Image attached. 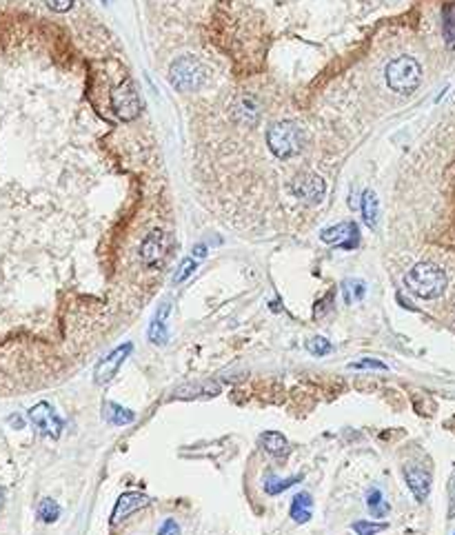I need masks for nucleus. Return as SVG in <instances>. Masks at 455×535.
<instances>
[{
    "instance_id": "f257e3e1",
    "label": "nucleus",
    "mask_w": 455,
    "mask_h": 535,
    "mask_svg": "<svg viewBox=\"0 0 455 535\" xmlns=\"http://www.w3.org/2000/svg\"><path fill=\"white\" fill-rule=\"evenodd\" d=\"M405 284L411 293L422 300H436L447 289V273L433 262H418L405 275Z\"/></svg>"
},
{
    "instance_id": "f03ea898",
    "label": "nucleus",
    "mask_w": 455,
    "mask_h": 535,
    "mask_svg": "<svg viewBox=\"0 0 455 535\" xmlns=\"http://www.w3.org/2000/svg\"><path fill=\"white\" fill-rule=\"evenodd\" d=\"M267 145L276 158L289 160L304 149V132L300 129V125L291 120L273 123L267 132Z\"/></svg>"
},
{
    "instance_id": "7ed1b4c3",
    "label": "nucleus",
    "mask_w": 455,
    "mask_h": 535,
    "mask_svg": "<svg viewBox=\"0 0 455 535\" xmlns=\"http://www.w3.org/2000/svg\"><path fill=\"white\" fill-rule=\"evenodd\" d=\"M384 80L391 91L414 93L422 82V67L414 56H398L384 67Z\"/></svg>"
},
{
    "instance_id": "20e7f679",
    "label": "nucleus",
    "mask_w": 455,
    "mask_h": 535,
    "mask_svg": "<svg viewBox=\"0 0 455 535\" xmlns=\"http://www.w3.org/2000/svg\"><path fill=\"white\" fill-rule=\"evenodd\" d=\"M169 82L178 91H198L209 82V69L196 56H180L169 67Z\"/></svg>"
},
{
    "instance_id": "39448f33",
    "label": "nucleus",
    "mask_w": 455,
    "mask_h": 535,
    "mask_svg": "<svg viewBox=\"0 0 455 535\" xmlns=\"http://www.w3.org/2000/svg\"><path fill=\"white\" fill-rule=\"evenodd\" d=\"M111 109L124 123H131L140 116L142 100L138 91H136V84L131 78H124L120 84H115L111 89Z\"/></svg>"
},
{
    "instance_id": "423d86ee",
    "label": "nucleus",
    "mask_w": 455,
    "mask_h": 535,
    "mask_svg": "<svg viewBox=\"0 0 455 535\" xmlns=\"http://www.w3.org/2000/svg\"><path fill=\"white\" fill-rule=\"evenodd\" d=\"M291 194L306 202V205H320L326 196V183L322 176L313 174V171H304V174H298L291 180Z\"/></svg>"
},
{
    "instance_id": "0eeeda50",
    "label": "nucleus",
    "mask_w": 455,
    "mask_h": 535,
    "mask_svg": "<svg viewBox=\"0 0 455 535\" xmlns=\"http://www.w3.org/2000/svg\"><path fill=\"white\" fill-rule=\"evenodd\" d=\"M29 420L42 435L51 437V440H58V437L62 435V429H65V420L60 418V415L56 413V409L49 402H38L36 406H31Z\"/></svg>"
},
{
    "instance_id": "6e6552de",
    "label": "nucleus",
    "mask_w": 455,
    "mask_h": 535,
    "mask_svg": "<svg viewBox=\"0 0 455 535\" xmlns=\"http://www.w3.org/2000/svg\"><path fill=\"white\" fill-rule=\"evenodd\" d=\"M133 351V345L131 342H124V345H120V347H115L109 356H104L98 365H96V369H93V382L98 384V387H104V384H109L113 378H115V373H118V369L124 365V360L129 358V353Z\"/></svg>"
},
{
    "instance_id": "1a4fd4ad",
    "label": "nucleus",
    "mask_w": 455,
    "mask_h": 535,
    "mask_svg": "<svg viewBox=\"0 0 455 535\" xmlns=\"http://www.w3.org/2000/svg\"><path fill=\"white\" fill-rule=\"evenodd\" d=\"M167 258V233L162 229H151L140 242V260L147 269H156Z\"/></svg>"
},
{
    "instance_id": "9d476101",
    "label": "nucleus",
    "mask_w": 455,
    "mask_h": 535,
    "mask_svg": "<svg viewBox=\"0 0 455 535\" xmlns=\"http://www.w3.org/2000/svg\"><path fill=\"white\" fill-rule=\"evenodd\" d=\"M320 240L333 247H342L346 251H353L360 242V227L355 222H337L333 227H326L320 233Z\"/></svg>"
},
{
    "instance_id": "9b49d317",
    "label": "nucleus",
    "mask_w": 455,
    "mask_h": 535,
    "mask_svg": "<svg viewBox=\"0 0 455 535\" xmlns=\"http://www.w3.org/2000/svg\"><path fill=\"white\" fill-rule=\"evenodd\" d=\"M151 505V498L147 493H140V491H127L118 500H115V507L111 513V524H118L122 520H127L131 513L140 511L145 507Z\"/></svg>"
},
{
    "instance_id": "f8f14e48",
    "label": "nucleus",
    "mask_w": 455,
    "mask_h": 535,
    "mask_svg": "<svg viewBox=\"0 0 455 535\" xmlns=\"http://www.w3.org/2000/svg\"><path fill=\"white\" fill-rule=\"evenodd\" d=\"M220 393V384L211 380H198V382H187L174 389V400H207L216 398Z\"/></svg>"
},
{
    "instance_id": "ddd939ff",
    "label": "nucleus",
    "mask_w": 455,
    "mask_h": 535,
    "mask_svg": "<svg viewBox=\"0 0 455 535\" xmlns=\"http://www.w3.org/2000/svg\"><path fill=\"white\" fill-rule=\"evenodd\" d=\"M405 480L407 487L411 489V493L418 502H425L431 493V473L427 469L420 466H407L405 469Z\"/></svg>"
},
{
    "instance_id": "4468645a",
    "label": "nucleus",
    "mask_w": 455,
    "mask_h": 535,
    "mask_svg": "<svg viewBox=\"0 0 455 535\" xmlns=\"http://www.w3.org/2000/svg\"><path fill=\"white\" fill-rule=\"evenodd\" d=\"M169 314H171V305L169 302H162L160 307H158V311H156L151 325H149V342L151 345L165 347L169 342V329H167Z\"/></svg>"
},
{
    "instance_id": "2eb2a0df",
    "label": "nucleus",
    "mask_w": 455,
    "mask_h": 535,
    "mask_svg": "<svg viewBox=\"0 0 455 535\" xmlns=\"http://www.w3.org/2000/svg\"><path fill=\"white\" fill-rule=\"evenodd\" d=\"M234 116L236 120L245 123V125H256L258 116H260V105L256 100V96H240V98L234 102Z\"/></svg>"
},
{
    "instance_id": "dca6fc26",
    "label": "nucleus",
    "mask_w": 455,
    "mask_h": 535,
    "mask_svg": "<svg viewBox=\"0 0 455 535\" xmlns=\"http://www.w3.org/2000/svg\"><path fill=\"white\" fill-rule=\"evenodd\" d=\"M289 516L293 518V522L298 524H306L313 518V496L306 493V491H300L295 493L291 500V509H289Z\"/></svg>"
},
{
    "instance_id": "f3484780",
    "label": "nucleus",
    "mask_w": 455,
    "mask_h": 535,
    "mask_svg": "<svg viewBox=\"0 0 455 535\" xmlns=\"http://www.w3.org/2000/svg\"><path fill=\"white\" fill-rule=\"evenodd\" d=\"M260 444L264 451L276 455V457H282L289 453V440H287V435L280 431H264L260 435Z\"/></svg>"
},
{
    "instance_id": "a211bd4d",
    "label": "nucleus",
    "mask_w": 455,
    "mask_h": 535,
    "mask_svg": "<svg viewBox=\"0 0 455 535\" xmlns=\"http://www.w3.org/2000/svg\"><path fill=\"white\" fill-rule=\"evenodd\" d=\"M360 211H362V220L369 229H375L378 227V218H380V202L375 191L366 189L362 194V202H360Z\"/></svg>"
},
{
    "instance_id": "6ab92c4d",
    "label": "nucleus",
    "mask_w": 455,
    "mask_h": 535,
    "mask_svg": "<svg viewBox=\"0 0 455 535\" xmlns=\"http://www.w3.org/2000/svg\"><path fill=\"white\" fill-rule=\"evenodd\" d=\"M102 413H104V418H107L113 426H127V424L136 422V411L124 409V406L115 404V402H104Z\"/></svg>"
},
{
    "instance_id": "aec40b11",
    "label": "nucleus",
    "mask_w": 455,
    "mask_h": 535,
    "mask_svg": "<svg viewBox=\"0 0 455 535\" xmlns=\"http://www.w3.org/2000/svg\"><path fill=\"white\" fill-rule=\"evenodd\" d=\"M364 502H366V507H369V511H371L373 518H384L387 513L391 511V505L384 500L382 491H380L378 487H371V489L366 491Z\"/></svg>"
},
{
    "instance_id": "412c9836",
    "label": "nucleus",
    "mask_w": 455,
    "mask_h": 535,
    "mask_svg": "<svg viewBox=\"0 0 455 535\" xmlns=\"http://www.w3.org/2000/svg\"><path fill=\"white\" fill-rule=\"evenodd\" d=\"M298 482H302V475H291V478H276V475H271V478L264 480V493H267V496H280V493H284L287 489L295 487Z\"/></svg>"
},
{
    "instance_id": "4be33fe9",
    "label": "nucleus",
    "mask_w": 455,
    "mask_h": 535,
    "mask_svg": "<svg viewBox=\"0 0 455 535\" xmlns=\"http://www.w3.org/2000/svg\"><path fill=\"white\" fill-rule=\"evenodd\" d=\"M442 34L449 49H455V5H447L442 12Z\"/></svg>"
},
{
    "instance_id": "5701e85b",
    "label": "nucleus",
    "mask_w": 455,
    "mask_h": 535,
    "mask_svg": "<svg viewBox=\"0 0 455 535\" xmlns=\"http://www.w3.org/2000/svg\"><path fill=\"white\" fill-rule=\"evenodd\" d=\"M36 513H38L40 522H45V524H54V522L60 518V505H58L56 500H51V498H42V500L38 502Z\"/></svg>"
},
{
    "instance_id": "b1692460",
    "label": "nucleus",
    "mask_w": 455,
    "mask_h": 535,
    "mask_svg": "<svg viewBox=\"0 0 455 535\" xmlns=\"http://www.w3.org/2000/svg\"><path fill=\"white\" fill-rule=\"evenodd\" d=\"M342 291H344V302H346V305H353V302L362 300V298H364L366 287H364L362 280H346V282L342 284Z\"/></svg>"
},
{
    "instance_id": "393cba45",
    "label": "nucleus",
    "mask_w": 455,
    "mask_h": 535,
    "mask_svg": "<svg viewBox=\"0 0 455 535\" xmlns=\"http://www.w3.org/2000/svg\"><path fill=\"white\" fill-rule=\"evenodd\" d=\"M306 351H309L311 356H315V358H324V356H329V353L333 351V345L326 338L315 336L311 340H306Z\"/></svg>"
},
{
    "instance_id": "a878e982",
    "label": "nucleus",
    "mask_w": 455,
    "mask_h": 535,
    "mask_svg": "<svg viewBox=\"0 0 455 535\" xmlns=\"http://www.w3.org/2000/svg\"><path fill=\"white\" fill-rule=\"evenodd\" d=\"M389 529L387 522H373V520H355L353 522V531L358 535H378Z\"/></svg>"
},
{
    "instance_id": "bb28decb",
    "label": "nucleus",
    "mask_w": 455,
    "mask_h": 535,
    "mask_svg": "<svg viewBox=\"0 0 455 535\" xmlns=\"http://www.w3.org/2000/svg\"><path fill=\"white\" fill-rule=\"evenodd\" d=\"M196 269H198V262H196L194 258H185L183 262H180L178 271L174 273L171 282H174V284H183V282H187L189 278L194 275V271H196Z\"/></svg>"
},
{
    "instance_id": "cd10ccee",
    "label": "nucleus",
    "mask_w": 455,
    "mask_h": 535,
    "mask_svg": "<svg viewBox=\"0 0 455 535\" xmlns=\"http://www.w3.org/2000/svg\"><path fill=\"white\" fill-rule=\"evenodd\" d=\"M349 369H378V371H389V367L384 365V362L373 360V358H362V360H358V362H351V365H349Z\"/></svg>"
},
{
    "instance_id": "c85d7f7f",
    "label": "nucleus",
    "mask_w": 455,
    "mask_h": 535,
    "mask_svg": "<svg viewBox=\"0 0 455 535\" xmlns=\"http://www.w3.org/2000/svg\"><path fill=\"white\" fill-rule=\"evenodd\" d=\"M76 0H45V5L51 9V12H58V14H65L73 7Z\"/></svg>"
},
{
    "instance_id": "c756f323",
    "label": "nucleus",
    "mask_w": 455,
    "mask_h": 535,
    "mask_svg": "<svg viewBox=\"0 0 455 535\" xmlns=\"http://www.w3.org/2000/svg\"><path fill=\"white\" fill-rule=\"evenodd\" d=\"M158 535H180L178 522H176V520H171V518H167V520L160 524V529H158Z\"/></svg>"
},
{
    "instance_id": "7c9ffc66",
    "label": "nucleus",
    "mask_w": 455,
    "mask_h": 535,
    "mask_svg": "<svg viewBox=\"0 0 455 535\" xmlns=\"http://www.w3.org/2000/svg\"><path fill=\"white\" fill-rule=\"evenodd\" d=\"M449 518H455V475L451 484V507H449Z\"/></svg>"
},
{
    "instance_id": "2f4dec72",
    "label": "nucleus",
    "mask_w": 455,
    "mask_h": 535,
    "mask_svg": "<svg viewBox=\"0 0 455 535\" xmlns=\"http://www.w3.org/2000/svg\"><path fill=\"white\" fill-rule=\"evenodd\" d=\"M194 253H196V258H205V255H207V251H205V244H198V247L194 249Z\"/></svg>"
},
{
    "instance_id": "473e14b6",
    "label": "nucleus",
    "mask_w": 455,
    "mask_h": 535,
    "mask_svg": "<svg viewBox=\"0 0 455 535\" xmlns=\"http://www.w3.org/2000/svg\"><path fill=\"white\" fill-rule=\"evenodd\" d=\"M3 505H5V491L0 487V509H3Z\"/></svg>"
},
{
    "instance_id": "72a5a7b5",
    "label": "nucleus",
    "mask_w": 455,
    "mask_h": 535,
    "mask_svg": "<svg viewBox=\"0 0 455 535\" xmlns=\"http://www.w3.org/2000/svg\"><path fill=\"white\" fill-rule=\"evenodd\" d=\"M102 3H107V0H102Z\"/></svg>"
}]
</instances>
